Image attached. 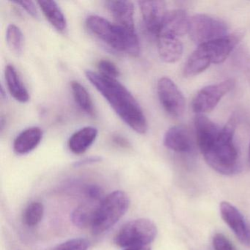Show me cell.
Returning <instances> with one entry per match:
<instances>
[{
	"instance_id": "7",
	"label": "cell",
	"mask_w": 250,
	"mask_h": 250,
	"mask_svg": "<svg viewBox=\"0 0 250 250\" xmlns=\"http://www.w3.org/2000/svg\"><path fill=\"white\" fill-rule=\"evenodd\" d=\"M228 27L222 20L207 14H197L190 19L188 35L196 44L200 45L228 36Z\"/></svg>"
},
{
	"instance_id": "27",
	"label": "cell",
	"mask_w": 250,
	"mask_h": 250,
	"mask_svg": "<svg viewBox=\"0 0 250 250\" xmlns=\"http://www.w3.org/2000/svg\"><path fill=\"white\" fill-rule=\"evenodd\" d=\"M213 246L215 250H236L233 244L222 233H216L213 236Z\"/></svg>"
},
{
	"instance_id": "17",
	"label": "cell",
	"mask_w": 250,
	"mask_h": 250,
	"mask_svg": "<svg viewBox=\"0 0 250 250\" xmlns=\"http://www.w3.org/2000/svg\"><path fill=\"white\" fill-rule=\"evenodd\" d=\"M158 51L162 61L174 63L181 59L184 52L182 42L177 38L158 36Z\"/></svg>"
},
{
	"instance_id": "10",
	"label": "cell",
	"mask_w": 250,
	"mask_h": 250,
	"mask_svg": "<svg viewBox=\"0 0 250 250\" xmlns=\"http://www.w3.org/2000/svg\"><path fill=\"white\" fill-rule=\"evenodd\" d=\"M138 3L145 30L147 34L157 39L167 12L166 3L164 1H140Z\"/></svg>"
},
{
	"instance_id": "32",
	"label": "cell",
	"mask_w": 250,
	"mask_h": 250,
	"mask_svg": "<svg viewBox=\"0 0 250 250\" xmlns=\"http://www.w3.org/2000/svg\"><path fill=\"white\" fill-rule=\"evenodd\" d=\"M113 141L115 144L118 145V146H121V147H129V143H128V140H125L124 137H121V136H114Z\"/></svg>"
},
{
	"instance_id": "30",
	"label": "cell",
	"mask_w": 250,
	"mask_h": 250,
	"mask_svg": "<svg viewBox=\"0 0 250 250\" xmlns=\"http://www.w3.org/2000/svg\"><path fill=\"white\" fill-rule=\"evenodd\" d=\"M241 65L244 70V74L250 84V56L245 55V56L242 57Z\"/></svg>"
},
{
	"instance_id": "15",
	"label": "cell",
	"mask_w": 250,
	"mask_h": 250,
	"mask_svg": "<svg viewBox=\"0 0 250 250\" xmlns=\"http://www.w3.org/2000/svg\"><path fill=\"white\" fill-rule=\"evenodd\" d=\"M165 147L178 153H187L192 147L191 136L183 125H175L167 131L164 137Z\"/></svg>"
},
{
	"instance_id": "28",
	"label": "cell",
	"mask_w": 250,
	"mask_h": 250,
	"mask_svg": "<svg viewBox=\"0 0 250 250\" xmlns=\"http://www.w3.org/2000/svg\"><path fill=\"white\" fill-rule=\"evenodd\" d=\"M14 3L17 5H20L23 9L25 10L30 16L34 17V18H38L39 17V13H38L37 8H36V5L34 2L32 1H15Z\"/></svg>"
},
{
	"instance_id": "3",
	"label": "cell",
	"mask_w": 250,
	"mask_h": 250,
	"mask_svg": "<svg viewBox=\"0 0 250 250\" xmlns=\"http://www.w3.org/2000/svg\"><path fill=\"white\" fill-rule=\"evenodd\" d=\"M86 27L99 40L118 52H124L132 57L140 53V44L137 33L126 31L99 16H89Z\"/></svg>"
},
{
	"instance_id": "18",
	"label": "cell",
	"mask_w": 250,
	"mask_h": 250,
	"mask_svg": "<svg viewBox=\"0 0 250 250\" xmlns=\"http://www.w3.org/2000/svg\"><path fill=\"white\" fill-rule=\"evenodd\" d=\"M97 136V128L93 126L84 127L70 137L68 147L72 153L82 154L93 144Z\"/></svg>"
},
{
	"instance_id": "5",
	"label": "cell",
	"mask_w": 250,
	"mask_h": 250,
	"mask_svg": "<svg viewBox=\"0 0 250 250\" xmlns=\"http://www.w3.org/2000/svg\"><path fill=\"white\" fill-rule=\"evenodd\" d=\"M243 37L244 33L242 32L228 34L222 39L200 45L191 53V56L206 70L211 63L223 62L242 40Z\"/></svg>"
},
{
	"instance_id": "1",
	"label": "cell",
	"mask_w": 250,
	"mask_h": 250,
	"mask_svg": "<svg viewBox=\"0 0 250 250\" xmlns=\"http://www.w3.org/2000/svg\"><path fill=\"white\" fill-rule=\"evenodd\" d=\"M85 75L128 126L139 134H145L147 131V120L143 109L126 87L117 80L108 78L94 71H87Z\"/></svg>"
},
{
	"instance_id": "19",
	"label": "cell",
	"mask_w": 250,
	"mask_h": 250,
	"mask_svg": "<svg viewBox=\"0 0 250 250\" xmlns=\"http://www.w3.org/2000/svg\"><path fill=\"white\" fill-rule=\"evenodd\" d=\"M102 200H89L77 207L71 214L74 225L80 228L91 227Z\"/></svg>"
},
{
	"instance_id": "22",
	"label": "cell",
	"mask_w": 250,
	"mask_h": 250,
	"mask_svg": "<svg viewBox=\"0 0 250 250\" xmlns=\"http://www.w3.org/2000/svg\"><path fill=\"white\" fill-rule=\"evenodd\" d=\"M71 87L74 100L80 109L90 116L95 115L94 105L90 94L84 86L82 85L79 82L73 81L71 82Z\"/></svg>"
},
{
	"instance_id": "13",
	"label": "cell",
	"mask_w": 250,
	"mask_h": 250,
	"mask_svg": "<svg viewBox=\"0 0 250 250\" xmlns=\"http://www.w3.org/2000/svg\"><path fill=\"white\" fill-rule=\"evenodd\" d=\"M196 138L201 153L207 150L219 137L221 128L204 114H198L194 119Z\"/></svg>"
},
{
	"instance_id": "29",
	"label": "cell",
	"mask_w": 250,
	"mask_h": 250,
	"mask_svg": "<svg viewBox=\"0 0 250 250\" xmlns=\"http://www.w3.org/2000/svg\"><path fill=\"white\" fill-rule=\"evenodd\" d=\"M86 196L89 200H101L102 196V190L96 185H90L86 188Z\"/></svg>"
},
{
	"instance_id": "12",
	"label": "cell",
	"mask_w": 250,
	"mask_h": 250,
	"mask_svg": "<svg viewBox=\"0 0 250 250\" xmlns=\"http://www.w3.org/2000/svg\"><path fill=\"white\" fill-rule=\"evenodd\" d=\"M220 213L225 223L232 229L242 244H248L249 234L244 216L241 212L228 202L220 204Z\"/></svg>"
},
{
	"instance_id": "23",
	"label": "cell",
	"mask_w": 250,
	"mask_h": 250,
	"mask_svg": "<svg viewBox=\"0 0 250 250\" xmlns=\"http://www.w3.org/2000/svg\"><path fill=\"white\" fill-rule=\"evenodd\" d=\"M6 41L11 50L16 55H20L24 47V37L20 27L10 24L7 28Z\"/></svg>"
},
{
	"instance_id": "2",
	"label": "cell",
	"mask_w": 250,
	"mask_h": 250,
	"mask_svg": "<svg viewBox=\"0 0 250 250\" xmlns=\"http://www.w3.org/2000/svg\"><path fill=\"white\" fill-rule=\"evenodd\" d=\"M236 125V116L233 115L221 128L216 141L202 153L206 163L223 175H232L239 169L238 151L233 143Z\"/></svg>"
},
{
	"instance_id": "21",
	"label": "cell",
	"mask_w": 250,
	"mask_h": 250,
	"mask_svg": "<svg viewBox=\"0 0 250 250\" xmlns=\"http://www.w3.org/2000/svg\"><path fill=\"white\" fill-rule=\"evenodd\" d=\"M49 22L58 31L63 32L67 28V21L61 8L55 1H39L37 2Z\"/></svg>"
},
{
	"instance_id": "25",
	"label": "cell",
	"mask_w": 250,
	"mask_h": 250,
	"mask_svg": "<svg viewBox=\"0 0 250 250\" xmlns=\"http://www.w3.org/2000/svg\"><path fill=\"white\" fill-rule=\"evenodd\" d=\"M89 245V241L84 238H73L57 246L52 250H87Z\"/></svg>"
},
{
	"instance_id": "9",
	"label": "cell",
	"mask_w": 250,
	"mask_h": 250,
	"mask_svg": "<svg viewBox=\"0 0 250 250\" xmlns=\"http://www.w3.org/2000/svg\"><path fill=\"white\" fill-rule=\"evenodd\" d=\"M157 93L161 104L169 115L174 118L182 116L186 108L185 98L173 81L167 77L161 78L158 82Z\"/></svg>"
},
{
	"instance_id": "14",
	"label": "cell",
	"mask_w": 250,
	"mask_h": 250,
	"mask_svg": "<svg viewBox=\"0 0 250 250\" xmlns=\"http://www.w3.org/2000/svg\"><path fill=\"white\" fill-rule=\"evenodd\" d=\"M106 8L115 20V24L126 31L137 33L134 20V4L130 1H108Z\"/></svg>"
},
{
	"instance_id": "33",
	"label": "cell",
	"mask_w": 250,
	"mask_h": 250,
	"mask_svg": "<svg viewBox=\"0 0 250 250\" xmlns=\"http://www.w3.org/2000/svg\"><path fill=\"white\" fill-rule=\"evenodd\" d=\"M125 250H151L150 245L134 246V247H127Z\"/></svg>"
},
{
	"instance_id": "16",
	"label": "cell",
	"mask_w": 250,
	"mask_h": 250,
	"mask_svg": "<svg viewBox=\"0 0 250 250\" xmlns=\"http://www.w3.org/2000/svg\"><path fill=\"white\" fill-rule=\"evenodd\" d=\"M43 137V131L39 127H30L20 133L14 140V150L17 154L24 155L38 147Z\"/></svg>"
},
{
	"instance_id": "34",
	"label": "cell",
	"mask_w": 250,
	"mask_h": 250,
	"mask_svg": "<svg viewBox=\"0 0 250 250\" xmlns=\"http://www.w3.org/2000/svg\"><path fill=\"white\" fill-rule=\"evenodd\" d=\"M248 161H249V164H250V147H249Z\"/></svg>"
},
{
	"instance_id": "24",
	"label": "cell",
	"mask_w": 250,
	"mask_h": 250,
	"mask_svg": "<svg viewBox=\"0 0 250 250\" xmlns=\"http://www.w3.org/2000/svg\"><path fill=\"white\" fill-rule=\"evenodd\" d=\"M44 213V207L39 202H33L28 205L24 213L23 221L27 226L34 227L42 221Z\"/></svg>"
},
{
	"instance_id": "26",
	"label": "cell",
	"mask_w": 250,
	"mask_h": 250,
	"mask_svg": "<svg viewBox=\"0 0 250 250\" xmlns=\"http://www.w3.org/2000/svg\"><path fill=\"white\" fill-rule=\"evenodd\" d=\"M98 70L99 74L108 78L116 80L117 77H119L120 71L115 63L107 61V60H102L97 64Z\"/></svg>"
},
{
	"instance_id": "4",
	"label": "cell",
	"mask_w": 250,
	"mask_h": 250,
	"mask_svg": "<svg viewBox=\"0 0 250 250\" xmlns=\"http://www.w3.org/2000/svg\"><path fill=\"white\" fill-rule=\"evenodd\" d=\"M130 200L124 191H115L102 199L91 226L94 235H100L114 226L125 215Z\"/></svg>"
},
{
	"instance_id": "20",
	"label": "cell",
	"mask_w": 250,
	"mask_h": 250,
	"mask_svg": "<svg viewBox=\"0 0 250 250\" xmlns=\"http://www.w3.org/2000/svg\"><path fill=\"white\" fill-rule=\"evenodd\" d=\"M5 81L11 96L21 103H26L30 100V95L22 83L17 70L13 65H7L5 68Z\"/></svg>"
},
{
	"instance_id": "31",
	"label": "cell",
	"mask_w": 250,
	"mask_h": 250,
	"mask_svg": "<svg viewBox=\"0 0 250 250\" xmlns=\"http://www.w3.org/2000/svg\"><path fill=\"white\" fill-rule=\"evenodd\" d=\"M102 161V158L99 156H92V157L86 158V159H83V160L78 161L74 164V166L76 167H79L84 166L86 165H90V164L96 163Z\"/></svg>"
},
{
	"instance_id": "8",
	"label": "cell",
	"mask_w": 250,
	"mask_h": 250,
	"mask_svg": "<svg viewBox=\"0 0 250 250\" xmlns=\"http://www.w3.org/2000/svg\"><path fill=\"white\" fill-rule=\"evenodd\" d=\"M235 84V80L228 79L217 84L203 87L197 92L193 99L192 110L197 115L211 112L222 98L233 88Z\"/></svg>"
},
{
	"instance_id": "6",
	"label": "cell",
	"mask_w": 250,
	"mask_h": 250,
	"mask_svg": "<svg viewBox=\"0 0 250 250\" xmlns=\"http://www.w3.org/2000/svg\"><path fill=\"white\" fill-rule=\"evenodd\" d=\"M157 235V228L150 219H138L125 224L115 237L120 247L150 245Z\"/></svg>"
},
{
	"instance_id": "11",
	"label": "cell",
	"mask_w": 250,
	"mask_h": 250,
	"mask_svg": "<svg viewBox=\"0 0 250 250\" xmlns=\"http://www.w3.org/2000/svg\"><path fill=\"white\" fill-rule=\"evenodd\" d=\"M189 21L190 19L184 10L167 11L158 36L179 39L188 33Z\"/></svg>"
}]
</instances>
